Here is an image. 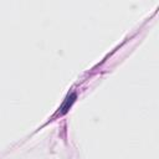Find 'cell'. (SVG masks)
I'll return each mask as SVG.
<instances>
[{"label": "cell", "instance_id": "6da1fadb", "mask_svg": "<svg viewBox=\"0 0 159 159\" xmlns=\"http://www.w3.org/2000/svg\"><path fill=\"white\" fill-rule=\"evenodd\" d=\"M75 98H76V96H75V93H72L71 96L68 94L67 96V98H66V101L63 102V104H62V107H61V114H63V113H66L68 109H70V107L72 106V103L75 102Z\"/></svg>", "mask_w": 159, "mask_h": 159}]
</instances>
